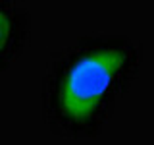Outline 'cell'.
Listing matches in <instances>:
<instances>
[{
    "label": "cell",
    "mask_w": 154,
    "mask_h": 145,
    "mask_svg": "<svg viewBox=\"0 0 154 145\" xmlns=\"http://www.w3.org/2000/svg\"><path fill=\"white\" fill-rule=\"evenodd\" d=\"M141 50L123 35H93L52 58L42 83L45 118L69 135L93 134L133 83Z\"/></svg>",
    "instance_id": "cell-1"
},
{
    "label": "cell",
    "mask_w": 154,
    "mask_h": 145,
    "mask_svg": "<svg viewBox=\"0 0 154 145\" xmlns=\"http://www.w3.org/2000/svg\"><path fill=\"white\" fill-rule=\"evenodd\" d=\"M29 12L17 2L0 0V70L8 68L27 45Z\"/></svg>",
    "instance_id": "cell-2"
}]
</instances>
